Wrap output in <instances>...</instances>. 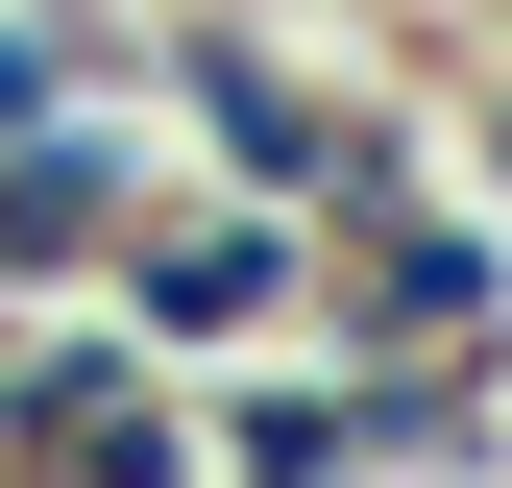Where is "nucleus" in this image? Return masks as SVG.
<instances>
[{
	"label": "nucleus",
	"mask_w": 512,
	"mask_h": 488,
	"mask_svg": "<svg viewBox=\"0 0 512 488\" xmlns=\"http://www.w3.org/2000/svg\"><path fill=\"white\" fill-rule=\"evenodd\" d=\"M98 293H122V342H147V366H244V342L317 318V220H269V196H147Z\"/></svg>",
	"instance_id": "nucleus-1"
},
{
	"label": "nucleus",
	"mask_w": 512,
	"mask_h": 488,
	"mask_svg": "<svg viewBox=\"0 0 512 488\" xmlns=\"http://www.w3.org/2000/svg\"><path fill=\"white\" fill-rule=\"evenodd\" d=\"M317 342H415V366H512V244L488 196H391L317 244Z\"/></svg>",
	"instance_id": "nucleus-2"
},
{
	"label": "nucleus",
	"mask_w": 512,
	"mask_h": 488,
	"mask_svg": "<svg viewBox=\"0 0 512 488\" xmlns=\"http://www.w3.org/2000/svg\"><path fill=\"white\" fill-rule=\"evenodd\" d=\"M220 488H366V415H342V342L269 366V391H220Z\"/></svg>",
	"instance_id": "nucleus-3"
},
{
	"label": "nucleus",
	"mask_w": 512,
	"mask_h": 488,
	"mask_svg": "<svg viewBox=\"0 0 512 488\" xmlns=\"http://www.w3.org/2000/svg\"><path fill=\"white\" fill-rule=\"evenodd\" d=\"M464 171L512 196V49H464Z\"/></svg>",
	"instance_id": "nucleus-4"
}]
</instances>
